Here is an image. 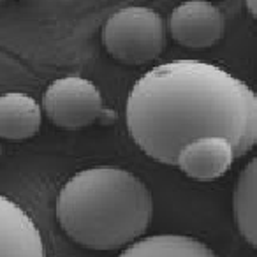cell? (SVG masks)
<instances>
[{"mask_svg": "<svg viewBox=\"0 0 257 257\" xmlns=\"http://www.w3.org/2000/svg\"><path fill=\"white\" fill-rule=\"evenodd\" d=\"M234 148L225 138L208 136L183 147L176 166L196 182H213L231 169Z\"/></svg>", "mask_w": 257, "mask_h": 257, "instance_id": "6", "label": "cell"}, {"mask_svg": "<svg viewBox=\"0 0 257 257\" xmlns=\"http://www.w3.org/2000/svg\"><path fill=\"white\" fill-rule=\"evenodd\" d=\"M125 120L134 143L168 166L201 138H225L236 159L257 145L255 92L208 62L175 60L148 71L128 93Z\"/></svg>", "mask_w": 257, "mask_h": 257, "instance_id": "1", "label": "cell"}, {"mask_svg": "<svg viewBox=\"0 0 257 257\" xmlns=\"http://www.w3.org/2000/svg\"><path fill=\"white\" fill-rule=\"evenodd\" d=\"M246 8H248L250 15L257 20V0H250V2H246Z\"/></svg>", "mask_w": 257, "mask_h": 257, "instance_id": "11", "label": "cell"}, {"mask_svg": "<svg viewBox=\"0 0 257 257\" xmlns=\"http://www.w3.org/2000/svg\"><path fill=\"white\" fill-rule=\"evenodd\" d=\"M0 257H46L41 232L34 220L0 194Z\"/></svg>", "mask_w": 257, "mask_h": 257, "instance_id": "7", "label": "cell"}, {"mask_svg": "<svg viewBox=\"0 0 257 257\" xmlns=\"http://www.w3.org/2000/svg\"><path fill=\"white\" fill-rule=\"evenodd\" d=\"M232 211L241 236L257 248V157L243 169L236 182Z\"/></svg>", "mask_w": 257, "mask_h": 257, "instance_id": "10", "label": "cell"}, {"mask_svg": "<svg viewBox=\"0 0 257 257\" xmlns=\"http://www.w3.org/2000/svg\"><path fill=\"white\" fill-rule=\"evenodd\" d=\"M107 53L123 64H147L162 53L166 44V23L157 11L141 6L118 9L102 29Z\"/></svg>", "mask_w": 257, "mask_h": 257, "instance_id": "3", "label": "cell"}, {"mask_svg": "<svg viewBox=\"0 0 257 257\" xmlns=\"http://www.w3.org/2000/svg\"><path fill=\"white\" fill-rule=\"evenodd\" d=\"M43 111L34 97L22 92L0 95V138L29 140L41 128Z\"/></svg>", "mask_w": 257, "mask_h": 257, "instance_id": "8", "label": "cell"}, {"mask_svg": "<svg viewBox=\"0 0 257 257\" xmlns=\"http://www.w3.org/2000/svg\"><path fill=\"white\" fill-rule=\"evenodd\" d=\"M43 107L55 125L81 128L93 123L102 113V97L90 79L65 76L55 79L44 92Z\"/></svg>", "mask_w": 257, "mask_h": 257, "instance_id": "4", "label": "cell"}, {"mask_svg": "<svg viewBox=\"0 0 257 257\" xmlns=\"http://www.w3.org/2000/svg\"><path fill=\"white\" fill-rule=\"evenodd\" d=\"M0 154H2V148H0Z\"/></svg>", "mask_w": 257, "mask_h": 257, "instance_id": "12", "label": "cell"}, {"mask_svg": "<svg viewBox=\"0 0 257 257\" xmlns=\"http://www.w3.org/2000/svg\"><path fill=\"white\" fill-rule=\"evenodd\" d=\"M118 257H218L203 241L183 234H155L128 245Z\"/></svg>", "mask_w": 257, "mask_h": 257, "instance_id": "9", "label": "cell"}, {"mask_svg": "<svg viewBox=\"0 0 257 257\" xmlns=\"http://www.w3.org/2000/svg\"><path fill=\"white\" fill-rule=\"evenodd\" d=\"M154 213L150 190L120 168L76 173L57 197V218L76 243L93 250L133 245L145 234Z\"/></svg>", "mask_w": 257, "mask_h": 257, "instance_id": "2", "label": "cell"}, {"mask_svg": "<svg viewBox=\"0 0 257 257\" xmlns=\"http://www.w3.org/2000/svg\"><path fill=\"white\" fill-rule=\"evenodd\" d=\"M169 30L173 39L187 48H210L222 39L225 18L211 2L190 0L171 13Z\"/></svg>", "mask_w": 257, "mask_h": 257, "instance_id": "5", "label": "cell"}]
</instances>
